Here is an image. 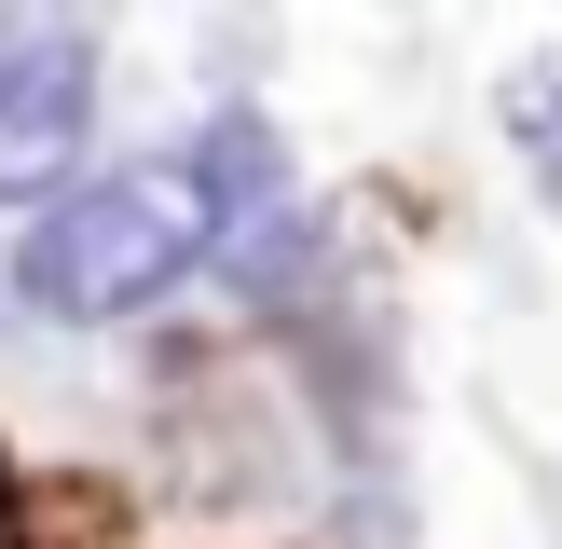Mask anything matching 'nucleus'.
Segmentation results:
<instances>
[{
    "mask_svg": "<svg viewBox=\"0 0 562 549\" xmlns=\"http://www.w3.org/2000/svg\"><path fill=\"white\" fill-rule=\"evenodd\" d=\"M206 247H220V220H206V192H192L179 165H151V179H97V192H69V206H42V234L14 247V302H27V316L97 329V316L165 302Z\"/></svg>",
    "mask_w": 562,
    "mask_h": 549,
    "instance_id": "nucleus-1",
    "label": "nucleus"
},
{
    "mask_svg": "<svg viewBox=\"0 0 562 549\" xmlns=\"http://www.w3.org/2000/svg\"><path fill=\"white\" fill-rule=\"evenodd\" d=\"M82 110H97V42L82 27H0V192L69 179Z\"/></svg>",
    "mask_w": 562,
    "mask_h": 549,
    "instance_id": "nucleus-2",
    "label": "nucleus"
},
{
    "mask_svg": "<svg viewBox=\"0 0 562 549\" xmlns=\"http://www.w3.org/2000/svg\"><path fill=\"white\" fill-rule=\"evenodd\" d=\"M137 508L97 467H14L0 453V549H124Z\"/></svg>",
    "mask_w": 562,
    "mask_h": 549,
    "instance_id": "nucleus-3",
    "label": "nucleus"
},
{
    "mask_svg": "<svg viewBox=\"0 0 562 549\" xmlns=\"http://www.w3.org/2000/svg\"><path fill=\"white\" fill-rule=\"evenodd\" d=\"M179 179L206 192V220H220V234H247V220L274 206V137H261V124L234 110V124H206V152H192Z\"/></svg>",
    "mask_w": 562,
    "mask_h": 549,
    "instance_id": "nucleus-4",
    "label": "nucleus"
},
{
    "mask_svg": "<svg viewBox=\"0 0 562 549\" xmlns=\"http://www.w3.org/2000/svg\"><path fill=\"white\" fill-rule=\"evenodd\" d=\"M508 137H521V165H536V192L562 206V55H536V69L508 82Z\"/></svg>",
    "mask_w": 562,
    "mask_h": 549,
    "instance_id": "nucleus-5",
    "label": "nucleus"
}]
</instances>
